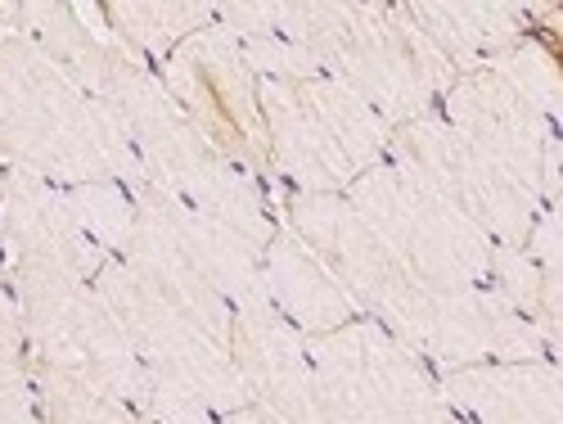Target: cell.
<instances>
[{"mask_svg":"<svg viewBox=\"0 0 563 424\" xmlns=\"http://www.w3.org/2000/svg\"><path fill=\"white\" fill-rule=\"evenodd\" d=\"M316 424H451L442 389L410 344L379 320L352 316L330 335H311Z\"/></svg>","mask_w":563,"mask_h":424,"instance_id":"cell-3","label":"cell"},{"mask_svg":"<svg viewBox=\"0 0 563 424\" xmlns=\"http://www.w3.org/2000/svg\"><path fill=\"white\" fill-rule=\"evenodd\" d=\"M221 424H285V420H275V415L262 411V406H240V411H230Z\"/></svg>","mask_w":563,"mask_h":424,"instance_id":"cell-8","label":"cell"},{"mask_svg":"<svg viewBox=\"0 0 563 424\" xmlns=\"http://www.w3.org/2000/svg\"><path fill=\"white\" fill-rule=\"evenodd\" d=\"M442 398L468 424H563L559 370L550 361L460 366L446 380Z\"/></svg>","mask_w":563,"mask_h":424,"instance_id":"cell-4","label":"cell"},{"mask_svg":"<svg viewBox=\"0 0 563 424\" xmlns=\"http://www.w3.org/2000/svg\"><path fill=\"white\" fill-rule=\"evenodd\" d=\"M36 393H41L45 424H150L135 402H126L122 393L96 380H86V374L45 370Z\"/></svg>","mask_w":563,"mask_h":424,"instance_id":"cell-5","label":"cell"},{"mask_svg":"<svg viewBox=\"0 0 563 424\" xmlns=\"http://www.w3.org/2000/svg\"><path fill=\"white\" fill-rule=\"evenodd\" d=\"M0 150L55 185H122L135 172L126 131L27 36L0 45ZM140 176V172H135Z\"/></svg>","mask_w":563,"mask_h":424,"instance_id":"cell-1","label":"cell"},{"mask_svg":"<svg viewBox=\"0 0 563 424\" xmlns=\"http://www.w3.org/2000/svg\"><path fill=\"white\" fill-rule=\"evenodd\" d=\"M257 100L266 122V159L302 181L311 195H343L384 163L393 140L388 122L334 77H266Z\"/></svg>","mask_w":563,"mask_h":424,"instance_id":"cell-2","label":"cell"},{"mask_svg":"<svg viewBox=\"0 0 563 424\" xmlns=\"http://www.w3.org/2000/svg\"><path fill=\"white\" fill-rule=\"evenodd\" d=\"M0 424H45L41 393L27 384V374L10 361H0Z\"/></svg>","mask_w":563,"mask_h":424,"instance_id":"cell-6","label":"cell"},{"mask_svg":"<svg viewBox=\"0 0 563 424\" xmlns=\"http://www.w3.org/2000/svg\"><path fill=\"white\" fill-rule=\"evenodd\" d=\"M23 320H19V303H14V285H10V267H5V249H0V361L19 366L23 352Z\"/></svg>","mask_w":563,"mask_h":424,"instance_id":"cell-7","label":"cell"},{"mask_svg":"<svg viewBox=\"0 0 563 424\" xmlns=\"http://www.w3.org/2000/svg\"><path fill=\"white\" fill-rule=\"evenodd\" d=\"M0 181H5V167H0Z\"/></svg>","mask_w":563,"mask_h":424,"instance_id":"cell-9","label":"cell"}]
</instances>
